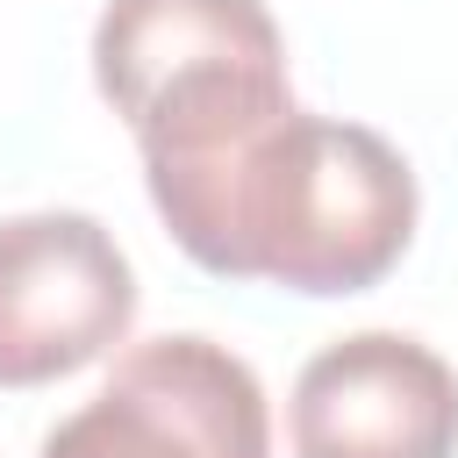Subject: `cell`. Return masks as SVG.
I'll return each mask as SVG.
<instances>
[{
    "label": "cell",
    "mask_w": 458,
    "mask_h": 458,
    "mask_svg": "<svg viewBox=\"0 0 458 458\" xmlns=\"http://www.w3.org/2000/svg\"><path fill=\"white\" fill-rule=\"evenodd\" d=\"M172 243L215 279H265L286 293H365L415 243V172L408 157L336 114L286 107L243 143L143 172Z\"/></svg>",
    "instance_id": "1"
},
{
    "label": "cell",
    "mask_w": 458,
    "mask_h": 458,
    "mask_svg": "<svg viewBox=\"0 0 458 458\" xmlns=\"http://www.w3.org/2000/svg\"><path fill=\"white\" fill-rule=\"evenodd\" d=\"M136 322L129 250L79 208L0 222V386H50L107 358Z\"/></svg>",
    "instance_id": "4"
},
{
    "label": "cell",
    "mask_w": 458,
    "mask_h": 458,
    "mask_svg": "<svg viewBox=\"0 0 458 458\" xmlns=\"http://www.w3.org/2000/svg\"><path fill=\"white\" fill-rule=\"evenodd\" d=\"M293 458H458V372L408 329L322 344L286 401Z\"/></svg>",
    "instance_id": "5"
},
{
    "label": "cell",
    "mask_w": 458,
    "mask_h": 458,
    "mask_svg": "<svg viewBox=\"0 0 458 458\" xmlns=\"http://www.w3.org/2000/svg\"><path fill=\"white\" fill-rule=\"evenodd\" d=\"M93 86L129 122L143 172L215 157L301 107L265 0H107L93 21Z\"/></svg>",
    "instance_id": "2"
},
{
    "label": "cell",
    "mask_w": 458,
    "mask_h": 458,
    "mask_svg": "<svg viewBox=\"0 0 458 458\" xmlns=\"http://www.w3.org/2000/svg\"><path fill=\"white\" fill-rule=\"evenodd\" d=\"M43 458H272V408L229 344L179 329L129 344L100 394L50 422Z\"/></svg>",
    "instance_id": "3"
}]
</instances>
